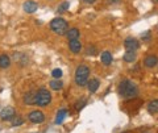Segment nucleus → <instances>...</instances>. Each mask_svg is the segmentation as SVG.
I'll list each match as a JSON object with an SVG mask.
<instances>
[{"label": "nucleus", "instance_id": "nucleus-6", "mask_svg": "<svg viewBox=\"0 0 158 133\" xmlns=\"http://www.w3.org/2000/svg\"><path fill=\"white\" fill-rule=\"evenodd\" d=\"M15 115H16V111L13 107H6L0 111V119L2 120H12Z\"/></svg>", "mask_w": 158, "mask_h": 133}, {"label": "nucleus", "instance_id": "nucleus-16", "mask_svg": "<svg viewBox=\"0 0 158 133\" xmlns=\"http://www.w3.org/2000/svg\"><path fill=\"white\" fill-rule=\"evenodd\" d=\"M66 115H67V110H65V108L59 110L57 113V117H56V124H62V121L65 120Z\"/></svg>", "mask_w": 158, "mask_h": 133}, {"label": "nucleus", "instance_id": "nucleus-12", "mask_svg": "<svg viewBox=\"0 0 158 133\" xmlns=\"http://www.w3.org/2000/svg\"><path fill=\"white\" fill-rule=\"evenodd\" d=\"M66 36L69 38V41H71V40H78L79 36H81V32H79V29L77 28H70L69 31L66 32Z\"/></svg>", "mask_w": 158, "mask_h": 133}, {"label": "nucleus", "instance_id": "nucleus-3", "mask_svg": "<svg viewBox=\"0 0 158 133\" xmlns=\"http://www.w3.org/2000/svg\"><path fill=\"white\" fill-rule=\"evenodd\" d=\"M52 102V94L50 91H48L45 87L40 88L38 92H37V96H36V104L40 107H46L50 104Z\"/></svg>", "mask_w": 158, "mask_h": 133}, {"label": "nucleus", "instance_id": "nucleus-17", "mask_svg": "<svg viewBox=\"0 0 158 133\" xmlns=\"http://www.w3.org/2000/svg\"><path fill=\"white\" fill-rule=\"evenodd\" d=\"M63 87V82L61 79H56L54 78V81H50V88L54 91H58V90H61V88Z\"/></svg>", "mask_w": 158, "mask_h": 133}, {"label": "nucleus", "instance_id": "nucleus-7", "mask_svg": "<svg viewBox=\"0 0 158 133\" xmlns=\"http://www.w3.org/2000/svg\"><path fill=\"white\" fill-rule=\"evenodd\" d=\"M90 75V67L86 65H81L77 67L75 71V78H88Z\"/></svg>", "mask_w": 158, "mask_h": 133}, {"label": "nucleus", "instance_id": "nucleus-2", "mask_svg": "<svg viewBox=\"0 0 158 133\" xmlns=\"http://www.w3.org/2000/svg\"><path fill=\"white\" fill-rule=\"evenodd\" d=\"M49 27H50L52 32H54L56 34H59V36L65 34L69 31V24H67V21L65 20V19H62V17L53 19V20L50 21V25Z\"/></svg>", "mask_w": 158, "mask_h": 133}, {"label": "nucleus", "instance_id": "nucleus-1", "mask_svg": "<svg viewBox=\"0 0 158 133\" xmlns=\"http://www.w3.org/2000/svg\"><path fill=\"white\" fill-rule=\"evenodd\" d=\"M118 94L124 98V99H132L136 98L138 94V88L133 82L129 79H123L118 85Z\"/></svg>", "mask_w": 158, "mask_h": 133}, {"label": "nucleus", "instance_id": "nucleus-9", "mask_svg": "<svg viewBox=\"0 0 158 133\" xmlns=\"http://www.w3.org/2000/svg\"><path fill=\"white\" fill-rule=\"evenodd\" d=\"M69 48H70V52L74 53V54L81 53L82 52V44H81V41H79V38H78V40L69 41Z\"/></svg>", "mask_w": 158, "mask_h": 133}, {"label": "nucleus", "instance_id": "nucleus-25", "mask_svg": "<svg viewBox=\"0 0 158 133\" xmlns=\"http://www.w3.org/2000/svg\"><path fill=\"white\" fill-rule=\"evenodd\" d=\"M87 54H88V56H95V54H96L95 46H88L87 48Z\"/></svg>", "mask_w": 158, "mask_h": 133}, {"label": "nucleus", "instance_id": "nucleus-11", "mask_svg": "<svg viewBox=\"0 0 158 133\" xmlns=\"http://www.w3.org/2000/svg\"><path fill=\"white\" fill-rule=\"evenodd\" d=\"M157 63H158V57L157 56H148V57H145V60H144V65L146 67H149V69L156 67Z\"/></svg>", "mask_w": 158, "mask_h": 133}, {"label": "nucleus", "instance_id": "nucleus-20", "mask_svg": "<svg viewBox=\"0 0 158 133\" xmlns=\"http://www.w3.org/2000/svg\"><path fill=\"white\" fill-rule=\"evenodd\" d=\"M11 123H12V127H20L24 123V119L21 116L16 115V116H13V119L11 120Z\"/></svg>", "mask_w": 158, "mask_h": 133}, {"label": "nucleus", "instance_id": "nucleus-19", "mask_svg": "<svg viewBox=\"0 0 158 133\" xmlns=\"http://www.w3.org/2000/svg\"><path fill=\"white\" fill-rule=\"evenodd\" d=\"M136 58H137V56H136V52H127L125 54H124V61L125 62H135L136 61Z\"/></svg>", "mask_w": 158, "mask_h": 133}, {"label": "nucleus", "instance_id": "nucleus-22", "mask_svg": "<svg viewBox=\"0 0 158 133\" xmlns=\"http://www.w3.org/2000/svg\"><path fill=\"white\" fill-rule=\"evenodd\" d=\"M69 7H70V4H69V2H63V3L61 4V6H59L58 12H59V13L65 12V11H67V9H69Z\"/></svg>", "mask_w": 158, "mask_h": 133}, {"label": "nucleus", "instance_id": "nucleus-14", "mask_svg": "<svg viewBox=\"0 0 158 133\" xmlns=\"http://www.w3.org/2000/svg\"><path fill=\"white\" fill-rule=\"evenodd\" d=\"M99 86H100V83H99L98 79H90V81H88V83H87L88 91H90L91 94L96 92V91H98V88H99Z\"/></svg>", "mask_w": 158, "mask_h": 133}, {"label": "nucleus", "instance_id": "nucleus-23", "mask_svg": "<svg viewBox=\"0 0 158 133\" xmlns=\"http://www.w3.org/2000/svg\"><path fill=\"white\" fill-rule=\"evenodd\" d=\"M52 75H53V78H56V79H59V78L62 77V70L61 69H54L52 71Z\"/></svg>", "mask_w": 158, "mask_h": 133}, {"label": "nucleus", "instance_id": "nucleus-4", "mask_svg": "<svg viewBox=\"0 0 158 133\" xmlns=\"http://www.w3.org/2000/svg\"><path fill=\"white\" fill-rule=\"evenodd\" d=\"M28 119L31 123H33V124H41V123H44V120H45V115L40 110H34L28 115Z\"/></svg>", "mask_w": 158, "mask_h": 133}, {"label": "nucleus", "instance_id": "nucleus-18", "mask_svg": "<svg viewBox=\"0 0 158 133\" xmlns=\"http://www.w3.org/2000/svg\"><path fill=\"white\" fill-rule=\"evenodd\" d=\"M148 111L150 113H157L158 112V99H153L149 104H148Z\"/></svg>", "mask_w": 158, "mask_h": 133}, {"label": "nucleus", "instance_id": "nucleus-8", "mask_svg": "<svg viewBox=\"0 0 158 133\" xmlns=\"http://www.w3.org/2000/svg\"><path fill=\"white\" fill-rule=\"evenodd\" d=\"M23 8L27 13H34L38 9V4L36 2H33V0H28V2L23 4Z\"/></svg>", "mask_w": 158, "mask_h": 133}, {"label": "nucleus", "instance_id": "nucleus-27", "mask_svg": "<svg viewBox=\"0 0 158 133\" xmlns=\"http://www.w3.org/2000/svg\"><path fill=\"white\" fill-rule=\"evenodd\" d=\"M83 2H85V3H87V4H92L94 2H95V0H83Z\"/></svg>", "mask_w": 158, "mask_h": 133}, {"label": "nucleus", "instance_id": "nucleus-24", "mask_svg": "<svg viewBox=\"0 0 158 133\" xmlns=\"http://www.w3.org/2000/svg\"><path fill=\"white\" fill-rule=\"evenodd\" d=\"M85 106H86V100H85V99L78 100V102H77V104H75V110H77V111H81Z\"/></svg>", "mask_w": 158, "mask_h": 133}, {"label": "nucleus", "instance_id": "nucleus-13", "mask_svg": "<svg viewBox=\"0 0 158 133\" xmlns=\"http://www.w3.org/2000/svg\"><path fill=\"white\" fill-rule=\"evenodd\" d=\"M11 66V58L7 54H2L0 56V69H8Z\"/></svg>", "mask_w": 158, "mask_h": 133}, {"label": "nucleus", "instance_id": "nucleus-28", "mask_svg": "<svg viewBox=\"0 0 158 133\" xmlns=\"http://www.w3.org/2000/svg\"><path fill=\"white\" fill-rule=\"evenodd\" d=\"M120 0H108V3H111V4H113V3H118Z\"/></svg>", "mask_w": 158, "mask_h": 133}, {"label": "nucleus", "instance_id": "nucleus-15", "mask_svg": "<svg viewBox=\"0 0 158 133\" xmlns=\"http://www.w3.org/2000/svg\"><path fill=\"white\" fill-rule=\"evenodd\" d=\"M100 60H102V62H103V65H106V66L111 65V63H112V54H111L110 52H103Z\"/></svg>", "mask_w": 158, "mask_h": 133}, {"label": "nucleus", "instance_id": "nucleus-21", "mask_svg": "<svg viewBox=\"0 0 158 133\" xmlns=\"http://www.w3.org/2000/svg\"><path fill=\"white\" fill-rule=\"evenodd\" d=\"M75 83L78 86H87V83H88V78H75Z\"/></svg>", "mask_w": 158, "mask_h": 133}, {"label": "nucleus", "instance_id": "nucleus-5", "mask_svg": "<svg viewBox=\"0 0 158 133\" xmlns=\"http://www.w3.org/2000/svg\"><path fill=\"white\" fill-rule=\"evenodd\" d=\"M124 48L127 49V52H136L137 49L140 48V42L133 37H128L124 41Z\"/></svg>", "mask_w": 158, "mask_h": 133}, {"label": "nucleus", "instance_id": "nucleus-30", "mask_svg": "<svg viewBox=\"0 0 158 133\" xmlns=\"http://www.w3.org/2000/svg\"><path fill=\"white\" fill-rule=\"evenodd\" d=\"M157 2H158V0H157Z\"/></svg>", "mask_w": 158, "mask_h": 133}, {"label": "nucleus", "instance_id": "nucleus-26", "mask_svg": "<svg viewBox=\"0 0 158 133\" xmlns=\"http://www.w3.org/2000/svg\"><path fill=\"white\" fill-rule=\"evenodd\" d=\"M149 37H150V32H146V33L142 34V40H144V41H148V40H149Z\"/></svg>", "mask_w": 158, "mask_h": 133}, {"label": "nucleus", "instance_id": "nucleus-10", "mask_svg": "<svg viewBox=\"0 0 158 133\" xmlns=\"http://www.w3.org/2000/svg\"><path fill=\"white\" fill-rule=\"evenodd\" d=\"M36 96H37L36 91H28L25 95H24V103L28 104V106L36 104Z\"/></svg>", "mask_w": 158, "mask_h": 133}, {"label": "nucleus", "instance_id": "nucleus-29", "mask_svg": "<svg viewBox=\"0 0 158 133\" xmlns=\"http://www.w3.org/2000/svg\"><path fill=\"white\" fill-rule=\"evenodd\" d=\"M124 133H127V132H124Z\"/></svg>", "mask_w": 158, "mask_h": 133}]
</instances>
